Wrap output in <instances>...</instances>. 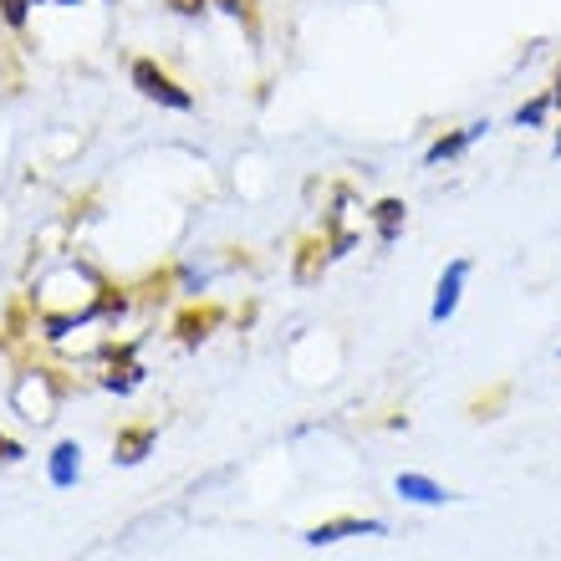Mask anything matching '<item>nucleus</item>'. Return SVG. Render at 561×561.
Returning a JSON list of instances; mask_svg holds the SVG:
<instances>
[{
  "label": "nucleus",
  "instance_id": "obj_12",
  "mask_svg": "<svg viewBox=\"0 0 561 561\" xmlns=\"http://www.w3.org/2000/svg\"><path fill=\"white\" fill-rule=\"evenodd\" d=\"M77 474H82V449H77V439H61L51 449V485L67 490V485H77Z\"/></svg>",
  "mask_w": 561,
  "mask_h": 561
},
{
  "label": "nucleus",
  "instance_id": "obj_11",
  "mask_svg": "<svg viewBox=\"0 0 561 561\" xmlns=\"http://www.w3.org/2000/svg\"><path fill=\"white\" fill-rule=\"evenodd\" d=\"M393 490H399L403 501H414V505H444L449 501V490H444L439 480H428V474H399Z\"/></svg>",
  "mask_w": 561,
  "mask_h": 561
},
{
  "label": "nucleus",
  "instance_id": "obj_7",
  "mask_svg": "<svg viewBox=\"0 0 561 561\" xmlns=\"http://www.w3.org/2000/svg\"><path fill=\"white\" fill-rule=\"evenodd\" d=\"M144 378H148V373H144V363L134 357V347H118V353H107V368H103V378H98V383H103L107 393H134Z\"/></svg>",
  "mask_w": 561,
  "mask_h": 561
},
{
  "label": "nucleus",
  "instance_id": "obj_13",
  "mask_svg": "<svg viewBox=\"0 0 561 561\" xmlns=\"http://www.w3.org/2000/svg\"><path fill=\"white\" fill-rule=\"evenodd\" d=\"M215 5H220L225 15H236L251 42H261V11H255V0H215Z\"/></svg>",
  "mask_w": 561,
  "mask_h": 561
},
{
  "label": "nucleus",
  "instance_id": "obj_10",
  "mask_svg": "<svg viewBox=\"0 0 561 561\" xmlns=\"http://www.w3.org/2000/svg\"><path fill=\"white\" fill-rule=\"evenodd\" d=\"M485 128L490 123H470V128H455V134H439L434 144L424 148V163H449V159H459L465 148L474 144V138H485Z\"/></svg>",
  "mask_w": 561,
  "mask_h": 561
},
{
  "label": "nucleus",
  "instance_id": "obj_21",
  "mask_svg": "<svg viewBox=\"0 0 561 561\" xmlns=\"http://www.w3.org/2000/svg\"><path fill=\"white\" fill-rule=\"evenodd\" d=\"M31 5H77V0H31Z\"/></svg>",
  "mask_w": 561,
  "mask_h": 561
},
{
  "label": "nucleus",
  "instance_id": "obj_3",
  "mask_svg": "<svg viewBox=\"0 0 561 561\" xmlns=\"http://www.w3.org/2000/svg\"><path fill=\"white\" fill-rule=\"evenodd\" d=\"M332 266V251H327V236H307L296 240V255H291V280L296 286H317Z\"/></svg>",
  "mask_w": 561,
  "mask_h": 561
},
{
  "label": "nucleus",
  "instance_id": "obj_17",
  "mask_svg": "<svg viewBox=\"0 0 561 561\" xmlns=\"http://www.w3.org/2000/svg\"><path fill=\"white\" fill-rule=\"evenodd\" d=\"M0 21L11 31H26V21H31V0H0Z\"/></svg>",
  "mask_w": 561,
  "mask_h": 561
},
{
  "label": "nucleus",
  "instance_id": "obj_18",
  "mask_svg": "<svg viewBox=\"0 0 561 561\" xmlns=\"http://www.w3.org/2000/svg\"><path fill=\"white\" fill-rule=\"evenodd\" d=\"M174 15H184V21H194V15H205L209 11V0H163Z\"/></svg>",
  "mask_w": 561,
  "mask_h": 561
},
{
  "label": "nucleus",
  "instance_id": "obj_20",
  "mask_svg": "<svg viewBox=\"0 0 561 561\" xmlns=\"http://www.w3.org/2000/svg\"><path fill=\"white\" fill-rule=\"evenodd\" d=\"M551 107H561V67H557V77H551Z\"/></svg>",
  "mask_w": 561,
  "mask_h": 561
},
{
  "label": "nucleus",
  "instance_id": "obj_19",
  "mask_svg": "<svg viewBox=\"0 0 561 561\" xmlns=\"http://www.w3.org/2000/svg\"><path fill=\"white\" fill-rule=\"evenodd\" d=\"M21 455H26V449H21V444H15L11 434H0V465H15Z\"/></svg>",
  "mask_w": 561,
  "mask_h": 561
},
{
  "label": "nucleus",
  "instance_id": "obj_8",
  "mask_svg": "<svg viewBox=\"0 0 561 561\" xmlns=\"http://www.w3.org/2000/svg\"><path fill=\"white\" fill-rule=\"evenodd\" d=\"M220 317L225 311L215 307V301H205V307H190V311H179L174 317V337H179V347H199V342L220 327Z\"/></svg>",
  "mask_w": 561,
  "mask_h": 561
},
{
  "label": "nucleus",
  "instance_id": "obj_9",
  "mask_svg": "<svg viewBox=\"0 0 561 561\" xmlns=\"http://www.w3.org/2000/svg\"><path fill=\"white\" fill-rule=\"evenodd\" d=\"M368 220H373V236H378V245H393V240L403 236V220H409V205L403 199H378V205L368 209Z\"/></svg>",
  "mask_w": 561,
  "mask_h": 561
},
{
  "label": "nucleus",
  "instance_id": "obj_2",
  "mask_svg": "<svg viewBox=\"0 0 561 561\" xmlns=\"http://www.w3.org/2000/svg\"><path fill=\"white\" fill-rule=\"evenodd\" d=\"M15 409H21L31 424H46V419H51V373L46 368L26 373V378L15 383Z\"/></svg>",
  "mask_w": 561,
  "mask_h": 561
},
{
  "label": "nucleus",
  "instance_id": "obj_22",
  "mask_svg": "<svg viewBox=\"0 0 561 561\" xmlns=\"http://www.w3.org/2000/svg\"><path fill=\"white\" fill-rule=\"evenodd\" d=\"M551 153H557V159H561V128H557V144H551Z\"/></svg>",
  "mask_w": 561,
  "mask_h": 561
},
{
  "label": "nucleus",
  "instance_id": "obj_1",
  "mask_svg": "<svg viewBox=\"0 0 561 561\" xmlns=\"http://www.w3.org/2000/svg\"><path fill=\"white\" fill-rule=\"evenodd\" d=\"M128 82L138 88V98H148V103H159V107H174V113H190L194 107V92L184 88L169 67H159L153 57H138L134 67H128Z\"/></svg>",
  "mask_w": 561,
  "mask_h": 561
},
{
  "label": "nucleus",
  "instance_id": "obj_15",
  "mask_svg": "<svg viewBox=\"0 0 561 561\" xmlns=\"http://www.w3.org/2000/svg\"><path fill=\"white\" fill-rule=\"evenodd\" d=\"M547 113H551V92H547V98H531V103H520V107H516V123H520V128H541V123H547Z\"/></svg>",
  "mask_w": 561,
  "mask_h": 561
},
{
  "label": "nucleus",
  "instance_id": "obj_5",
  "mask_svg": "<svg viewBox=\"0 0 561 561\" xmlns=\"http://www.w3.org/2000/svg\"><path fill=\"white\" fill-rule=\"evenodd\" d=\"M153 444H159V424H123L118 439H113V459L118 465H144L148 455H153Z\"/></svg>",
  "mask_w": 561,
  "mask_h": 561
},
{
  "label": "nucleus",
  "instance_id": "obj_4",
  "mask_svg": "<svg viewBox=\"0 0 561 561\" xmlns=\"http://www.w3.org/2000/svg\"><path fill=\"white\" fill-rule=\"evenodd\" d=\"M465 280H470V261H449L434 286V307H428V322H449L459 311V296H465Z\"/></svg>",
  "mask_w": 561,
  "mask_h": 561
},
{
  "label": "nucleus",
  "instance_id": "obj_14",
  "mask_svg": "<svg viewBox=\"0 0 561 561\" xmlns=\"http://www.w3.org/2000/svg\"><path fill=\"white\" fill-rule=\"evenodd\" d=\"M169 296H174V271H153V276L138 286V301H144V307H153V301H169Z\"/></svg>",
  "mask_w": 561,
  "mask_h": 561
},
{
  "label": "nucleus",
  "instance_id": "obj_6",
  "mask_svg": "<svg viewBox=\"0 0 561 561\" xmlns=\"http://www.w3.org/2000/svg\"><path fill=\"white\" fill-rule=\"evenodd\" d=\"M388 526L383 520H363V516H337V520H322L307 531V547H332V541H347V536H383Z\"/></svg>",
  "mask_w": 561,
  "mask_h": 561
},
{
  "label": "nucleus",
  "instance_id": "obj_16",
  "mask_svg": "<svg viewBox=\"0 0 561 561\" xmlns=\"http://www.w3.org/2000/svg\"><path fill=\"white\" fill-rule=\"evenodd\" d=\"M511 399V388H490V393H480V399L470 403V419H495V409H501V403Z\"/></svg>",
  "mask_w": 561,
  "mask_h": 561
}]
</instances>
